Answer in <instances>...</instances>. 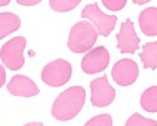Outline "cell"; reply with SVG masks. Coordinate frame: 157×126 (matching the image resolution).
<instances>
[{
    "instance_id": "8fae6325",
    "label": "cell",
    "mask_w": 157,
    "mask_h": 126,
    "mask_svg": "<svg viewBox=\"0 0 157 126\" xmlns=\"http://www.w3.org/2000/svg\"><path fill=\"white\" fill-rule=\"evenodd\" d=\"M141 31L147 36H157V8L151 6L141 11L139 16Z\"/></svg>"
},
{
    "instance_id": "e0dca14e",
    "label": "cell",
    "mask_w": 157,
    "mask_h": 126,
    "mask_svg": "<svg viewBox=\"0 0 157 126\" xmlns=\"http://www.w3.org/2000/svg\"><path fill=\"white\" fill-rule=\"evenodd\" d=\"M111 126L112 125V119L110 115L104 114V115H99V116H95L91 120H89L86 122V126Z\"/></svg>"
},
{
    "instance_id": "5bb4252c",
    "label": "cell",
    "mask_w": 157,
    "mask_h": 126,
    "mask_svg": "<svg viewBox=\"0 0 157 126\" xmlns=\"http://www.w3.org/2000/svg\"><path fill=\"white\" fill-rule=\"evenodd\" d=\"M141 108L147 112H157V86H151L144 91L140 99Z\"/></svg>"
},
{
    "instance_id": "52a82bcc",
    "label": "cell",
    "mask_w": 157,
    "mask_h": 126,
    "mask_svg": "<svg viewBox=\"0 0 157 126\" xmlns=\"http://www.w3.org/2000/svg\"><path fill=\"white\" fill-rule=\"evenodd\" d=\"M110 62V55L105 46H97L90 50L81 61V69L89 75L104 71Z\"/></svg>"
},
{
    "instance_id": "d6986e66",
    "label": "cell",
    "mask_w": 157,
    "mask_h": 126,
    "mask_svg": "<svg viewBox=\"0 0 157 126\" xmlns=\"http://www.w3.org/2000/svg\"><path fill=\"white\" fill-rule=\"evenodd\" d=\"M41 0H16L17 4L24 5V6H34L36 4H39Z\"/></svg>"
},
{
    "instance_id": "2e32d148",
    "label": "cell",
    "mask_w": 157,
    "mask_h": 126,
    "mask_svg": "<svg viewBox=\"0 0 157 126\" xmlns=\"http://www.w3.org/2000/svg\"><path fill=\"white\" fill-rule=\"evenodd\" d=\"M126 125L127 126H157V121L151 120V119H146L140 114H133L126 121Z\"/></svg>"
},
{
    "instance_id": "6da1fadb",
    "label": "cell",
    "mask_w": 157,
    "mask_h": 126,
    "mask_svg": "<svg viewBox=\"0 0 157 126\" xmlns=\"http://www.w3.org/2000/svg\"><path fill=\"white\" fill-rule=\"evenodd\" d=\"M86 99L82 86H71L56 97L51 108V115L59 121H69L81 111Z\"/></svg>"
},
{
    "instance_id": "9c48e42d",
    "label": "cell",
    "mask_w": 157,
    "mask_h": 126,
    "mask_svg": "<svg viewBox=\"0 0 157 126\" xmlns=\"http://www.w3.org/2000/svg\"><path fill=\"white\" fill-rule=\"evenodd\" d=\"M140 39L137 37L133 23L126 20L120 26V33L117 35V48L122 54H133L139 49Z\"/></svg>"
},
{
    "instance_id": "4fadbf2b",
    "label": "cell",
    "mask_w": 157,
    "mask_h": 126,
    "mask_svg": "<svg viewBox=\"0 0 157 126\" xmlns=\"http://www.w3.org/2000/svg\"><path fill=\"white\" fill-rule=\"evenodd\" d=\"M141 61L145 69H157V41L147 43L142 48V53L140 54Z\"/></svg>"
},
{
    "instance_id": "277c9868",
    "label": "cell",
    "mask_w": 157,
    "mask_h": 126,
    "mask_svg": "<svg viewBox=\"0 0 157 126\" xmlns=\"http://www.w3.org/2000/svg\"><path fill=\"white\" fill-rule=\"evenodd\" d=\"M26 40L23 36H16L5 43L0 49V57L4 65L10 70H19L24 65V49Z\"/></svg>"
},
{
    "instance_id": "7c38bea8",
    "label": "cell",
    "mask_w": 157,
    "mask_h": 126,
    "mask_svg": "<svg viewBox=\"0 0 157 126\" xmlns=\"http://www.w3.org/2000/svg\"><path fill=\"white\" fill-rule=\"evenodd\" d=\"M21 20L13 13H0V39L16 31L20 28Z\"/></svg>"
},
{
    "instance_id": "ba28073f",
    "label": "cell",
    "mask_w": 157,
    "mask_h": 126,
    "mask_svg": "<svg viewBox=\"0 0 157 126\" xmlns=\"http://www.w3.org/2000/svg\"><path fill=\"white\" fill-rule=\"evenodd\" d=\"M111 75L117 85L128 86L139 77V66L131 59H121L113 65Z\"/></svg>"
},
{
    "instance_id": "8992f818",
    "label": "cell",
    "mask_w": 157,
    "mask_h": 126,
    "mask_svg": "<svg viewBox=\"0 0 157 126\" xmlns=\"http://www.w3.org/2000/svg\"><path fill=\"white\" fill-rule=\"evenodd\" d=\"M91 104L96 108H105L113 101L116 91L109 84L107 76L104 75L91 81Z\"/></svg>"
},
{
    "instance_id": "ffe728a7",
    "label": "cell",
    "mask_w": 157,
    "mask_h": 126,
    "mask_svg": "<svg viewBox=\"0 0 157 126\" xmlns=\"http://www.w3.org/2000/svg\"><path fill=\"white\" fill-rule=\"evenodd\" d=\"M5 69L0 65V88H2L4 85V82H5Z\"/></svg>"
},
{
    "instance_id": "5b68a950",
    "label": "cell",
    "mask_w": 157,
    "mask_h": 126,
    "mask_svg": "<svg viewBox=\"0 0 157 126\" xmlns=\"http://www.w3.org/2000/svg\"><path fill=\"white\" fill-rule=\"evenodd\" d=\"M81 18L91 20L99 34L102 36H109L115 29V24L117 22V18L115 15L104 14L96 3L86 5L81 11Z\"/></svg>"
},
{
    "instance_id": "44dd1931",
    "label": "cell",
    "mask_w": 157,
    "mask_h": 126,
    "mask_svg": "<svg viewBox=\"0 0 157 126\" xmlns=\"http://www.w3.org/2000/svg\"><path fill=\"white\" fill-rule=\"evenodd\" d=\"M132 2L135 4H137V5H144V4L148 3V2H151V0H132Z\"/></svg>"
},
{
    "instance_id": "3957f363",
    "label": "cell",
    "mask_w": 157,
    "mask_h": 126,
    "mask_svg": "<svg viewBox=\"0 0 157 126\" xmlns=\"http://www.w3.org/2000/svg\"><path fill=\"white\" fill-rule=\"evenodd\" d=\"M72 68L69 61L64 59L54 60L44 68L41 73V80L49 86H63L71 79Z\"/></svg>"
},
{
    "instance_id": "ac0fdd59",
    "label": "cell",
    "mask_w": 157,
    "mask_h": 126,
    "mask_svg": "<svg viewBox=\"0 0 157 126\" xmlns=\"http://www.w3.org/2000/svg\"><path fill=\"white\" fill-rule=\"evenodd\" d=\"M127 0H102V4L106 9L111 11H119L125 8Z\"/></svg>"
},
{
    "instance_id": "30bf717a",
    "label": "cell",
    "mask_w": 157,
    "mask_h": 126,
    "mask_svg": "<svg viewBox=\"0 0 157 126\" xmlns=\"http://www.w3.org/2000/svg\"><path fill=\"white\" fill-rule=\"evenodd\" d=\"M8 90L11 95L19 97H33L39 94L36 84L25 75H15L8 84Z\"/></svg>"
},
{
    "instance_id": "7402d4cb",
    "label": "cell",
    "mask_w": 157,
    "mask_h": 126,
    "mask_svg": "<svg viewBox=\"0 0 157 126\" xmlns=\"http://www.w3.org/2000/svg\"><path fill=\"white\" fill-rule=\"evenodd\" d=\"M10 3V0H0V6H4V5H8Z\"/></svg>"
},
{
    "instance_id": "603a6c76",
    "label": "cell",
    "mask_w": 157,
    "mask_h": 126,
    "mask_svg": "<svg viewBox=\"0 0 157 126\" xmlns=\"http://www.w3.org/2000/svg\"><path fill=\"white\" fill-rule=\"evenodd\" d=\"M28 125H43L41 122H29Z\"/></svg>"
},
{
    "instance_id": "7a4b0ae2",
    "label": "cell",
    "mask_w": 157,
    "mask_h": 126,
    "mask_svg": "<svg viewBox=\"0 0 157 126\" xmlns=\"http://www.w3.org/2000/svg\"><path fill=\"white\" fill-rule=\"evenodd\" d=\"M97 35L99 31L92 24L89 22H78L70 30L67 46L72 53L76 54L89 51L96 43Z\"/></svg>"
},
{
    "instance_id": "9a60e30c",
    "label": "cell",
    "mask_w": 157,
    "mask_h": 126,
    "mask_svg": "<svg viewBox=\"0 0 157 126\" xmlns=\"http://www.w3.org/2000/svg\"><path fill=\"white\" fill-rule=\"evenodd\" d=\"M81 0H50V8L59 13H66L75 9Z\"/></svg>"
}]
</instances>
